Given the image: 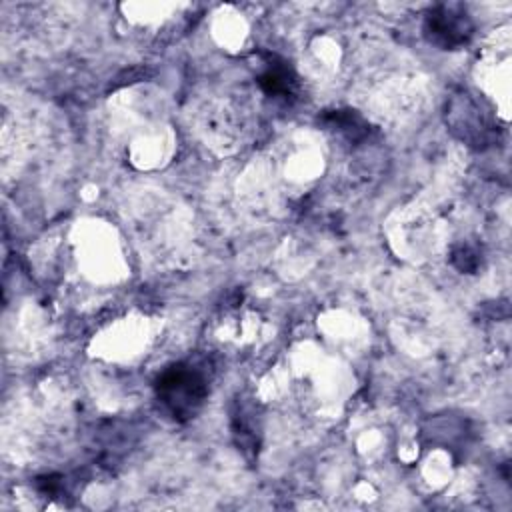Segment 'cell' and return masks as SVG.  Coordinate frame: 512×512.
<instances>
[{
    "label": "cell",
    "mask_w": 512,
    "mask_h": 512,
    "mask_svg": "<svg viewBox=\"0 0 512 512\" xmlns=\"http://www.w3.org/2000/svg\"><path fill=\"white\" fill-rule=\"evenodd\" d=\"M158 396L174 414L180 416L184 412H192L202 402L206 396V382L200 372L178 364L158 378Z\"/></svg>",
    "instance_id": "cell-1"
},
{
    "label": "cell",
    "mask_w": 512,
    "mask_h": 512,
    "mask_svg": "<svg viewBox=\"0 0 512 512\" xmlns=\"http://www.w3.org/2000/svg\"><path fill=\"white\" fill-rule=\"evenodd\" d=\"M424 30L430 42L442 48H456L468 42L472 22L460 6H438L428 14Z\"/></svg>",
    "instance_id": "cell-2"
},
{
    "label": "cell",
    "mask_w": 512,
    "mask_h": 512,
    "mask_svg": "<svg viewBox=\"0 0 512 512\" xmlns=\"http://www.w3.org/2000/svg\"><path fill=\"white\" fill-rule=\"evenodd\" d=\"M260 86L264 88L266 94L270 96H288L294 88V76L288 68L284 66H270L262 76H260Z\"/></svg>",
    "instance_id": "cell-3"
}]
</instances>
